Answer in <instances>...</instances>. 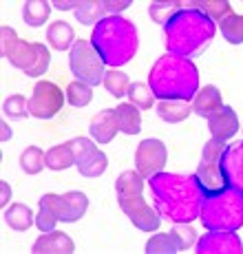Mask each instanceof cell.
I'll return each instance as SVG.
<instances>
[{"mask_svg": "<svg viewBox=\"0 0 243 254\" xmlns=\"http://www.w3.org/2000/svg\"><path fill=\"white\" fill-rule=\"evenodd\" d=\"M190 4L201 9L208 18H212V20H217V22H221L226 16L235 13L232 11V4L228 2V0H192Z\"/></svg>", "mask_w": 243, "mask_h": 254, "instance_id": "obj_28", "label": "cell"}, {"mask_svg": "<svg viewBox=\"0 0 243 254\" xmlns=\"http://www.w3.org/2000/svg\"><path fill=\"white\" fill-rule=\"evenodd\" d=\"M62 104H64V93L60 91V86L42 80L33 86V93L29 97V113L38 120H51L62 111Z\"/></svg>", "mask_w": 243, "mask_h": 254, "instance_id": "obj_10", "label": "cell"}, {"mask_svg": "<svg viewBox=\"0 0 243 254\" xmlns=\"http://www.w3.org/2000/svg\"><path fill=\"white\" fill-rule=\"evenodd\" d=\"M9 199H11V190H9V184L7 182H0V203H9Z\"/></svg>", "mask_w": 243, "mask_h": 254, "instance_id": "obj_40", "label": "cell"}, {"mask_svg": "<svg viewBox=\"0 0 243 254\" xmlns=\"http://www.w3.org/2000/svg\"><path fill=\"white\" fill-rule=\"evenodd\" d=\"M201 223L206 230H239L243 226V192L226 188L208 192L201 203Z\"/></svg>", "mask_w": 243, "mask_h": 254, "instance_id": "obj_6", "label": "cell"}, {"mask_svg": "<svg viewBox=\"0 0 243 254\" xmlns=\"http://www.w3.org/2000/svg\"><path fill=\"white\" fill-rule=\"evenodd\" d=\"M226 150V141L210 139L203 146L201 153V162L197 166L194 179L199 182V186L203 188V192H217V190L226 188V179L221 175V155Z\"/></svg>", "mask_w": 243, "mask_h": 254, "instance_id": "obj_9", "label": "cell"}, {"mask_svg": "<svg viewBox=\"0 0 243 254\" xmlns=\"http://www.w3.org/2000/svg\"><path fill=\"white\" fill-rule=\"evenodd\" d=\"M58 221H60V219H58L56 206H53V192H49L40 199V210H38V214H36V226L40 232H51Z\"/></svg>", "mask_w": 243, "mask_h": 254, "instance_id": "obj_25", "label": "cell"}, {"mask_svg": "<svg viewBox=\"0 0 243 254\" xmlns=\"http://www.w3.org/2000/svg\"><path fill=\"white\" fill-rule=\"evenodd\" d=\"M2 113L13 120H24L29 113V100L24 95H9L2 104Z\"/></svg>", "mask_w": 243, "mask_h": 254, "instance_id": "obj_36", "label": "cell"}, {"mask_svg": "<svg viewBox=\"0 0 243 254\" xmlns=\"http://www.w3.org/2000/svg\"><path fill=\"white\" fill-rule=\"evenodd\" d=\"M0 128H2V141H7L9 137H11V128H9L7 122H2V124H0Z\"/></svg>", "mask_w": 243, "mask_h": 254, "instance_id": "obj_42", "label": "cell"}, {"mask_svg": "<svg viewBox=\"0 0 243 254\" xmlns=\"http://www.w3.org/2000/svg\"><path fill=\"white\" fill-rule=\"evenodd\" d=\"M51 4H56V9H60V11H66V9H73L75 11V7L80 2H64V0H53Z\"/></svg>", "mask_w": 243, "mask_h": 254, "instance_id": "obj_41", "label": "cell"}, {"mask_svg": "<svg viewBox=\"0 0 243 254\" xmlns=\"http://www.w3.org/2000/svg\"><path fill=\"white\" fill-rule=\"evenodd\" d=\"M75 166H77L82 177H100V175L109 168V157H106L102 150H95V153H91L89 157H84Z\"/></svg>", "mask_w": 243, "mask_h": 254, "instance_id": "obj_27", "label": "cell"}, {"mask_svg": "<svg viewBox=\"0 0 243 254\" xmlns=\"http://www.w3.org/2000/svg\"><path fill=\"white\" fill-rule=\"evenodd\" d=\"M148 86L157 100L190 102L199 91V71L192 60L166 53L150 69Z\"/></svg>", "mask_w": 243, "mask_h": 254, "instance_id": "obj_3", "label": "cell"}, {"mask_svg": "<svg viewBox=\"0 0 243 254\" xmlns=\"http://www.w3.org/2000/svg\"><path fill=\"white\" fill-rule=\"evenodd\" d=\"M4 223H7L11 230L24 232L36 223V217H33L29 206H24V203H13V206H9L4 210Z\"/></svg>", "mask_w": 243, "mask_h": 254, "instance_id": "obj_20", "label": "cell"}, {"mask_svg": "<svg viewBox=\"0 0 243 254\" xmlns=\"http://www.w3.org/2000/svg\"><path fill=\"white\" fill-rule=\"evenodd\" d=\"M69 66L73 75L84 84H104V62H102L100 53L95 51V47L91 45V40H75L69 53Z\"/></svg>", "mask_w": 243, "mask_h": 254, "instance_id": "obj_8", "label": "cell"}, {"mask_svg": "<svg viewBox=\"0 0 243 254\" xmlns=\"http://www.w3.org/2000/svg\"><path fill=\"white\" fill-rule=\"evenodd\" d=\"M91 45L100 53L104 64L118 69V66L130 62L137 53V29L133 22L122 16H106L104 20L95 24L93 33H91Z\"/></svg>", "mask_w": 243, "mask_h": 254, "instance_id": "obj_4", "label": "cell"}, {"mask_svg": "<svg viewBox=\"0 0 243 254\" xmlns=\"http://www.w3.org/2000/svg\"><path fill=\"white\" fill-rule=\"evenodd\" d=\"M69 146H71V150H73V155H75V164L77 162H82L84 157H89L91 153H95V144L91 139H86V137H75V139H71L69 141Z\"/></svg>", "mask_w": 243, "mask_h": 254, "instance_id": "obj_38", "label": "cell"}, {"mask_svg": "<svg viewBox=\"0 0 243 254\" xmlns=\"http://www.w3.org/2000/svg\"><path fill=\"white\" fill-rule=\"evenodd\" d=\"M89 130H91V135H93L95 141H100V144H109L120 130L118 117H115V109H104V111H100V113H95L93 120H91Z\"/></svg>", "mask_w": 243, "mask_h": 254, "instance_id": "obj_17", "label": "cell"}, {"mask_svg": "<svg viewBox=\"0 0 243 254\" xmlns=\"http://www.w3.org/2000/svg\"><path fill=\"white\" fill-rule=\"evenodd\" d=\"M199 254H241L243 243L235 230H210L197 241Z\"/></svg>", "mask_w": 243, "mask_h": 254, "instance_id": "obj_12", "label": "cell"}, {"mask_svg": "<svg viewBox=\"0 0 243 254\" xmlns=\"http://www.w3.org/2000/svg\"><path fill=\"white\" fill-rule=\"evenodd\" d=\"M49 13H51V4L47 0H27L22 4V20L29 27H42L49 20Z\"/></svg>", "mask_w": 243, "mask_h": 254, "instance_id": "obj_23", "label": "cell"}, {"mask_svg": "<svg viewBox=\"0 0 243 254\" xmlns=\"http://www.w3.org/2000/svg\"><path fill=\"white\" fill-rule=\"evenodd\" d=\"M155 111H157V115L164 122L177 124V122H183L192 113V106H190V102H182V100H159Z\"/></svg>", "mask_w": 243, "mask_h": 254, "instance_id": "obj_21", "label": "cell"}, {"mask_svg": "<svg viewBox=\"0 0 243 254\" xmlns=\"http://www.w3.org/2000/svg\"><path fill=\"white\" fill-rule=\"evenodd\" d=\"M115 192H118V203L122 212L130 219L133 226H137L144 232H155L162 226L159 210L150 208L144 201V177L137 170H124L115 179Z\"/></svg>", "mask_w": 243, "mask_h": 254, "instance_id": "obj_5", "label": "cell"}, {"mask_svg": "<svg viewBox=\"0 0 243 254\" xmlns=\"http://www.w3.org/2000/svg\"><path fill=\"white\" fill-rule=\"evenodd\" d=\"M115 117H118V126L124 135H137L139 126H142V115H139V109L133 104H120L115 109Z\"/></svg>", "mask_w": 243, "mask_h": 254, "instance_id": "obj_22", "label": "cell"}, {"mask_svg": "<svg viewBox=\"0 0 243 254\" xmlns=\"http://www.w3.org/2000/svg\"><path fill=\"white\" fill-rule=\"evenodd\" d=\"M130 0H104V7H106V13H111V16H120V11H124V9L130 7Z\"/></svg>", "mask_w": 243, "mask_h": 254, "instance_id": "obj_39", "label": "cell"}, {"mask_svg": "<svg viewBox=\"0 0 243 254\" xmlns=\"http://www.w3.org/2000/svg\"><path fill=\"white\" fill-rule=\"evenodd\" d=\"M104 89L113 97H124V95H128L130 80L126 73H122L118 69H111V71H106V75H104Z\"/></svg>", "mask_w": 243, "mask_h": 254, "instance_id": "obj_32", "label": "cell"}, {"mask_svg": "<svg viewBox=\"0 0 243 254\" xmlns=\"http://www.w3.org/2000/svg\"><path fill=\"white\" fill-rule=\"evenodd\" d=\"M128 100H130L128 104L137 106L139 111H148V109H153L155 95H153V91H150L148 84H142V82H137V84H130Z\"/></svg>", "mask_w": 243, "mask_h": 254, "instance_id": "obj_35", "label": "cell"}, {"mask_svg": "<svg viewBox=\"0 0 243 254\" xmlns=\"http://www.w3.org/2000/svg\"><path fill=\"white\" fill-rule=\"evenodd\" d=\"M168 53L177 58H194L203 51L215 38V20L208 18L201 9L188 7L179 9L170 20L164 24Z\"/></svg>", "mask_w": 243, "mask_h": 254, "instance_id": "obj_2", "label": "cell"}, {"mask_svg": "<svg viewBox=\"0 0 243 254\" xmlns=\"http://www.w3.org/2000/svg\"><path fill=\"white\" fill-rule=\"evenodd\" d=\"M175 234V239H177V243H179V250H188V248L192 246L194 241H197V232L192 230L188 223H177V226L170 230Z\"/></svg>", "mask_w": 243, "mask_h": 254, "instance_id": "obj_37", "label": "cell"}, {"mask_svg": "<svg viewBox=\"0 0 243 254\" xmlns=\"http://www.w3.org/2000/svg\"><path fill=\"white\" fill-rule=\"evenodd\" d=\"M69 166H75V155H73L69 141L66 144H58L47 150V168L51 170H64Z\"/></svg>", "mask_w": 243, "mask_h": 254, "instance_id": "obj_26", "label": "cell"}, {"mask_svg": "<svg viewBox=\"0 0 243 254\" xmlns=\"http://www.w3.org/2000/svg\"><path fill=\"white\" fill-rule=\"evenodd\" d=\"M20 166L27 175H38L47 166V153H42L38 146H29L20 155Z\"/></svg>", "mask_w": 243, "mask_h": 254, "instance_id": "obj_29", "label": "cell"}, {"mask_svg": "<svg viewBox=\"0 0 243 254\" xmlns=\"http://www.w3.org/2000/svg\"><path fill=\"white\" fill-rule=\"evenodd\" d=\"M146 252L148 254H173V252H179V243L173 232L155 234V237H150L148 241H146Z\"/></svg>", "mask_w": 243, "mask_h": 254, "instance_id": "obj_31", "label": "cell"}, {"mask_svg": "<svg viewBox=\"0 0 243 254\" xmlns=\"http://www.w3.org/2000/svg\"><path fill=\"white\" fill-rule=\"evenodd\" d=\"M150 192L155 199V208L162 217H166L173 223H190L201 214L203 203V188L199 182L188 175L177 173H157L148 179Z\"/></svg>", "mask_w": 243, "mask_h": 254, "instance_id": "obj_1", "label": "cell"}, {"mask_svg": "<svg viewBox=\"0 0 243 254\" xmlns=\"http://www.w3.org/2000/svg\"><path fill=\"white\" fill-rule=\"evenodd\" d=\"M47 40L56 51H66L75 45V31L69 22L64 20H58V22H51L47 29Z\"/></svg>", "mask_w": 243, "mask_h": 254, "instance_id": "obj_19", "label": "cell"}, {"mask_svg": "<svg viewBox=\"0 0 243 254\" xmlns=\"http://www.w3.org/2000/svg\"><path fill=\"white\" fill-rule=\"evenodd\" d=\"M221 175L226 186L243 192V139L226 146L221 155Z\"/></svg>", "mask_w": 243, "mask_h": 254, "instance_id": "obj_13", "label": "cell"}, {"mask_svg": "<svg viewBox=\"0 0 243 254\" xmlns=\"http://www.w3.org/2000/svg\"><path fill=\"white\" fill-rule=\"evenodd\" d=\"M93 100V86H89V84H84V82H80V80H75V82H71L69 86H66V102H69L71 106H86L89 102Z\"/></svg>", "mask_w": 243, "mask_h": 254, "instance_id": "obj_34", "label": "cell"}, {"mask_svg": "<svg viewBox=\"0 0 243 254\" xmlns=\"http://www.w3.org/2000/svg\"><path fill=\"white\" fill-rule=\"evenodd\" d=\"M223 106V97L219 93L217 86L206 84L203 89L197 91V95L192 97V113H197L199 117H212L219 109Z\"/></svg>", "mask_w": 243, "mask_h": 254, "instance_id": "obj_18", "label": "cell"}, {"mask_svg": "<svg viewBox=\"0 0 243 254\" xmlns=\"http://www.w3.org/2000/svg\"><path fill=\"white\" fill-rule=\"evenodd\" d=\"M188 7V2H182V0H168V2H150L148 4V13L155 22L166 24L179 9Z\"/></svg>", "mask_w": 243, "mask_h": 254, "instance_id": "obj_30", "label": "cell"}, {"mask_svg": "<svg viewBox=\"0 0 243 254\" xmlns=\"http://www.w3.org/2000/svg\"><path fill=\"white\" fill-rule=\"evenodd\" d=\"M73 250H75L73 239L66 232H60V230L42 232L40 237L36 239V243H33V252H36V254H45V252H51V254H71Z\"/></svg>", "mask_w": 243, "mask_h": 254, "instance_id": "obj_16", "label": "cell"}, {"mask_svg": "<svg viewBox=\"0 0 243 254\" xmlns=\"http://www.w3.org/2000/svg\"><path fill=\"white\" fill-rule=\"evenodd\" d=\"M208 126H210L212 139L228 141L235 137L237 130H239V120H237V113L232 111V106L223 104L215 115L208 117Z\"/></svg>", "mask_w": 243, "mask_h": 254, "instance_id": "obj_15", "label": "cell"}, {"mask_svg": "<svg viewBox=\"0 0 243 254\" xmlns=\"http://www.w3.org/2000/svg\"><path fill=\"white\" fill-rule=\"evenodd\" d=\"M0 40H2V56L16 69L24 71V75L29 77L45 75V71L49 69V62H51L49 49L45 45H40V42H24L9 27L0 29Z\"/></svg>", "mask_w": 243, "mask_h": 254, "instance_id": "obj_7", "label": "cell"}, {"mask_svg": "<svg viewBox=\"0 0 243 254\" xmlns=\"http://www.w3.org/2000/svg\"><path fill=\"white\" fill-rule=\"evenodd\" d=\"M219 27H221L223 38H226L230 45H241L243 42V16L230 13V16H226L219 22Z\"/></svg>", "mask_w": 243, "mask_h": 254, "instance_id": "obj_33", "label": "cell"}, {"mask_svg": "<svg viewBox=\"0 0 243 254\" xmlns=\"http://www.w3.org/2000/svg\"><path fill=\"white\" fill-rule=\"evenodd\" d=\"M75 18L82 24H97L106 18L104 0H82L75 7Z\"/></svg>", "mask_w": 243, "mask_h": 254, "instance_id": "obj_24", "label": "cell"}, {"mask_svg": "<svg viewBox=\"0 0 243 254\" xmlns=\"http://www.w3.org/2000/svg\"><path fill=\"white\" fill-rule=\"evenodd\" d=\"M166 146L162 139H144L142 144L135 150V166H137V173L144 179L155 177L157 173H162L164 166H166Z\"/></svg>", "mask_w": 243, "mask_h": 254, "instance_id": "obj_11", "label": "cell"}, {"mask_svg": "<svg viewBox=\"0 0 243 254\" xmlns=\"http://www.w3.org/2000/svg\"><path fill=\"white\" fill-rule=\"evenodd\" d=\"M53 206H56L60 221L75 223L77 219L84 217L86 208H89V197L80 190H71L66 194H53Z\"/></svg>", "mask_w": 243, "mask_h": 254, "instance_id": "obj_14", "label": "cell"}]
</instances>
